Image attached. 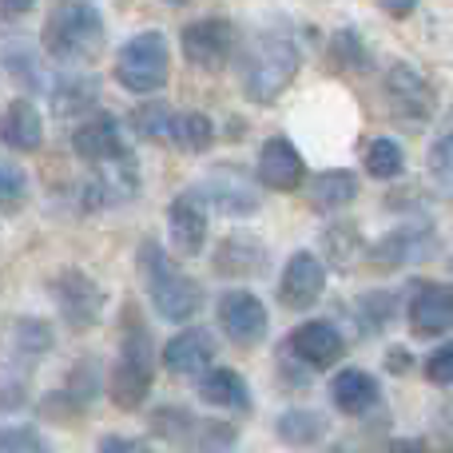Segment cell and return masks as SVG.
<instances>
[{
	"label": "cell",
	"instance_id": "8",
	"mask_svg": "<svg viewBox=\"0 0 453 453\" xmlns=\"http://www.w3.org/2000/svg\"><path fill=\"white\" fill-rule=\"evenodd\" d=\"M258 188H263V183L250 180L247 172L223 164V167H215V172H207L191 191H196L211 211L231 215V219H247V215L263 211V196H258Z\"/></svg>",
	"mask_w": 453,
	"mask_h": 453
},
{
	"label": "cell",
	"instance_id": "17",
	"mask_svg": "<svg viewBox=\"0 0 453 453\" xmlns=\"http://www.w3.org/2000/svg\"><path fill=\"white\" fill-rule=\"evenodd\" d=\"M410 330L418 338H441L453 330V287L449 282H422L406 306Z\"/></svg>",
	"mask_w": 453,
	"mask_h": 453
},
{
	"label": "cell",
	"instance_id": "33",
	"mask_svg": "<svg viewBox=\"0 0 453 453\" xmlns=\"http://www.w3.org/2000/svg\"><path fill=\"white\" fill-rule=\"evenodd\" d=\"M326 255L334 258L338 266H346V263H354L358 258V250H362V234H358V226L354 223H334L326 234Z\"/></svg>",
	"mask_w": 453,
	"mask_h": 453
},
{
	"label": "cell",
	"instance_id": "7",
	"mask_svg": "<svg viewBox=\"0 0 453 453\" xmlns=\"http://www.w3.org/2000/svg\"><path fill=\"white\" fill-rule=\"evenodd\" d=\"M48 295H52L56 306H60L64 322L76 326V330L96 326L100 314H104V306H108V290H104L88 271H80V266H64V271H56L52 279H48Z\"/></svg>",
	"mask_w": 453,
	"mask_h": 453
},
{
	"label": "cell",
	"instance_id": "32",
	"mask_svg": "<svg viewBox=\"0 0 453 453\" xmlns=\"http://www.w3.org/2000/svg\"><path fill=\"white\" fill-rule=\"evenodd\" d=\"M330 68L334 72H366L370 68V48L362 44L358 32L342 28L330 36Z\"/></svg>",
	"mask_w": 453,
	"mask_h": 453
},
{
	"label": "cell",
	"instance_id": "44",
	"mask_svg": "<svg viewBox=\"0 0 453 453\" xmlns=\"http://www.w3.org/2000/svg\"><path fill=\"white\" fill-rule=\"evenodd\" d=\"M390 453H430L422 446V441H410V438H402V441H394L390 446Z\"/></svg>",
	"mask_w": 453,
	"mask_h": 453
},
{
	"label": "cell",
	"instance_id": "45",
	"mask_svg": "<svg viewBox=\"0 0 453 453\" xmlns=\"http://www.w3.org/2000/svg\"><path fill=\"white\" fill-rule=\"evenodd\" d=\"M322 453H346V449H322Z\"/></svg>",
	"mask_w": 453,
	"mask_h": 453
},
{
	"label": "cell",
	"instance_id": "21",
	"mask_svg": "<svg viewBox=\"0 0 453 453\" xmlns=\"http://www.w3.org/2000/svg\"><path fill=\"white\" fill-rule=\"evenodd\" d=\"M330 402H334L338 414L362 418L382 402V390H378L374 374H366V370H358V366H346V370H338L334 382H330Z\"/></svg>",
	"mask_w": 453,
	"mask_h": 453
},
{
	"label": "cell",
	"instance_id": "28",
	"mask_svg": "<svg viewBox=\"0 0 453 453\" xmlns=\"http://www.w3.org/2000/svg\"><path fill=\"white\" fill-rule=\"evenodd\" d=\"M127 124H132V132L140 135V140H172L175 111L167 108L164 100H148V104H140V108L127 116Z\"/></svg>",
	"mask_w": 453,
	"mask_h": 453
},
{
	"label": "cell",
	"instance_id": "10",
	"mask_svg": "<svg viewBox=\"0 0 453 453\" xmlns=\"http://www.w3.org/2000/svg\"><path fill=\"white\" fill-rule=\"evenodd\" d=\"M180 44L188 64H196L199 72H223L239 52V32L226 16H203L180 32Z\"/></svg>",
	"mask_w": 453,
	"mask_h": 453
},
{
	"label": "cell",
	"instance_id": "15",
	"mask_svg": "<svg viewBox=\"0 0 453 453\" xmlns=\"http://www.w3.org/2000/svg\"><path fill=\"white\" fill-rule=\"evenodd\" d=\"M434 255V226L426 219H410L394 231H386L378 242H370V263L386 266V271H398V266L422 263Z\"/></svg>",
	"mask_w": 453,
	"mask_h": 453
},
{
	"label": "cell",
	"instance_id": "41",
	"mask_svg": "<svg viewBox=\"0 0 453 453\" xmlns=\"http://www.w3.org/2000/svg\"><path fill=\"white\" fill-rule=\"evenodd\" d=\"M386 366H390L394 374H410V370H414V354H410L406 346H390V350H386Z\"/></svg>",
	"mask_w": 453,
	"mask_h": 453
},
{
	"label": "cell",
	"instance_id": "39",
	"mask_svg": "<svg viewBox=\"0 0 453 453\" xmlns=\"http://www.w3.org/2000/svg\"><path fill=\"white\" fill-rule=\"evenodd\" d=\"M426 378L434 386H453V342H441L438 350L426 358Z\"/></svg>",
	"mask_w": 453,
	"mask_h": 453
},
{
	"label": "cell",
	"instance_id": "24",
	"mask_svg": "<svg viewBox=\"0 0 453 453\" xmlns=\"http://www.w3.org/2000/svg\"><path fill=\"white\" fill-rule=\"evenodd\" d=\"M326 434H330L326 414H319V410H303V406L279 414V422H274V438H279L287 449H314Z\"/></svg>",
	"mask_w": 453,
	"mask_h": 453
},
{
	"label": "cell",
	"instance_id": "14",
	"mask_svg": "<svg viewBox=\"0 0 453 453\" xmlns=\"http://www.w3.org/2000/svg\"><path fill=\"white\" fill-rule=\"evenodd\" d=\"M72 151H76L84 164L96 167H108L116 164V159L132 156V148L124 143V127H119L116 116H108V111H96V116H88L84 124L72 132Z\"/></svg>",
	"mask_w": 453,
	"mask_h": 453
},
{
	"label": "cell",
	"instance_id": "2",
	"mask_svg": "<svg viewBox=\"0 0 453 453\" xmlns=\"http://www.w3.org/2000/svg\"><path fill=\"white\" fill-rule=\"evenodd\" d=\"M135 263H140V279H143V290H148V303L159 319L164 322L196 319L199 306H203V287H199L191 274H183V266L175 263L156 239L140 242Z\"/></svg>",
	"mask_w": 453,
	"mask_h": 453
},
{
	"label": "cell",
	"instance_id": "35",
	"mask_svg": "<svg viewBox=\"0 0 453 453\" xmlns=\"http://www.w3.org/2000/svg\"><path fill=\"white\" fill-rule=\"evenodd\" d=\"M16 346L24 354H48L52 350V326L36 314H24V319H16Z\"/></svg>",
	"mask_w": 453,
	"mask_h": 453
},
{
	"label": "cell",
	"instance_id": "31",
	"mask_svg": "<svg viewBox=\"0 0 453 453\" xmlns=\"http://www.w3.org/2000/svg\"><path fill=\"white\" fill-rule=\"evenodd\" d=\"M426 172H430L434 188H438L441 196H453V116H449L446 132H441L438 140L430 143V151H426Z\"/></svg>",
	"mask_w": 453,
	"mask_h": 453
},
{
	"label": "cell",
	"instance_id": "6",
	"mask_svg": "<svg viewBox=\"0 0 453 453\" xmlns=\"http://www.w3.org/2000/svg\"><path fill=\"white\" fill-rule=\"evenodd\" d=\"M151 430L164 441H172L180 453H231L234 441H239V430L231 422L196 418L188 410H159Z\"/></svg>",
	"mask_w": 453,
	"mask_h": 453
},
{
	"label": "cell",
	"instance_id": "34",
	"mask_svg": "<svg viewBox=\"0 0 453 453\" xmlns=\"http://www.w3.org/2000/svg\"><path fill=\"white\" fill-rule=\"evenodd\" d=\"M96 370H100V362L84 358V362H76V370H72V378H68V390H64V398L76 406V414L96 398V382H100V378H96Z\"/></svg>",
	"mask_w": 453,
	"mask_h": 453
},
{
	"label": "cell",
	"instance_id": "36",
	"mask_svg": "<svg viewBox=\"0 0 453 453\" xmlns=\"http://www.w3.org/2000/svg\"><path fill=\"white\" fill-rule=\"evenodd\" d=\"M24 199H28V175H24L12 159H4V164H0V203H4V215H16V207H20Z\"/></svg>",
	"mask_w": 453,
	"mask_h": 453
},
{
	"label": "cell",
	"instance_id": "18",
	"mask_svg": "<svg viewBox=\"0 0 453 453\" xmlns=\"http://www.w3.org/2000/svg\"><path fill=\"white\" fill-rule=\"evenodd\" d=\"M211 266L219 279H258L271 271V250L255 234H226L215 247Z\"/></svg>",
	"mask_w": 453,
	"mask_h": 453
},
{
	"label": "cell",
	"instance_id": "27",
	"mask_svg": "<svg viewBox=\"0 0 453 453\" xmlns=\"http://www.w3.org/2000/svg\"><path fill=\"white\" fill-rule=\"evenodd\" d=\"M172 143L180 151H191V156H203L215 143V124L207 111H175V127H172Z\"/></svg>",
	"mask_w": 453,
	"mask_h": 453
},
{
	"label": "cell",
	"instance_id": "9",
	"mask_svg": "<svg viewBox=\"0 0 453 453\" xmlns=\"http://www.w3.org/2000/svg\"><path fill=\"white\" fill-rule=\"evenodd\" d=\"M382 96L386 108L402 124H430L438 116V92L434 84L410 64H390L382 76Z\"/></svg>",
	"mask_w": 453,
	"mask_h": 453
},
{
	"label": "cell",
	"instance_id": "5",
	"mask_svg": "<svg viewBox=\"0 0 453 453\" xmlns=\"http://www.w3.org/2000/svg\"><path fill=\"white\" fill-rule=\"evenodd\" d=\"M151 370H156V354H151L148 330L143 322L132 319V326L124 330V346H119V358L111 366L108 378V394L119 410H140L151 394Z\"/></svg>",
	"mask_w": 453,
	"mask_h": 453
},
{
	"label": "cell",
	"instance_id": "20",
	"mask_svg": "<svg viewBox=\"0 0 453 453\" xmlns=\"http://www.w3.org/2000/svg\"><path fill=\"white\" fill-rule=\"evenodd\" d=\"M215 362V338L207 326H188L164 346V370L172 374H207Z\"/></svg>",
	"mask_w": 453,
	"mask_h": 453
},
{
	"label": "cell",
	"instance_id": "12",
	"mask_svg": "<svg viewBox=\"0 0 453 453\" xmlns=\"http://www.w3.org/2000/svg\"><path fill=\"white\" fill-rule=\"evenodd\" d=\"M287 350H290V358H298L306 370L319 374V370L338 366V362H342L346 338H342V330H338L334 322L311 319V322H303V326H295L287 334Z\"/></svg>",
	"mask_w": 453,
	"mask_h": 453
},
{
	"label": "cell",
	"instance_id": "46",
	"mask_svg": "<svg viewBox=\"0 0 453 453\" xmlns=\"http://www.w3.org/2000/svg\"><path fill=\"white\" fill-rule=\"evenodd\" d=\"M172 4H188V0H172Z\"/></svg>",
	"mask_w": 453,
	"mask_h": 453
},
{
	"label": "cell",
	"instance_id": "23",
	"mask_svg": "<svg viewBox=\"0 0 453 453\" xmlns=\"http://www.w3.org/2000/svg\"><path fill=\"white\" fill-rule=\"evenodd\" d=\"M8 151H36L44 143V116L32 108L24 96L4 104V124H0Z\"/></svg>",
	"mask_w": 453,
	"mask_h": 453
},
{
	"label": "cell",
	"instance_id": "3",
	"mask_svg": "<svg viewBox=\"0 0 453 453\" xmlns=\"http://www.w3.org/2000/svg\"><path fill=\"white\" fill-rule=\"evenodd\" d=\"M104 16L92 0H60L52 8V16L44 20L40 44L52 60L60 64H76V60H92L104 48Z\"/></svg>",
	"mask_w": 453,
	"mask_h": 453
},
{
	"label": "cell",
	"instance_id": "37",
	"mask_svg": "<svg viewBox=\"0 0 453 453\" xmlns=\"http://www.w3.org/2000/svg\"><path fill=\"white\" fill-rule=\"evenodd\" d=\"M4 453H56L48 446L44 434L28 430V426H8L4 430Z\"/></svg>",
	"mask_w": 453,
	"mask_h": 453
},
{
	"label": "cell",
	"instance_id": "22",
	"mask_svg": "<svg viewBox=\"0 0 453 453\" xmlns=\"http://www.w3.org/2000/svg\"><path fill=\"white\" fill-rule=\"evenodd\" d=\"M199 402H207L211 410H226V414H250V406H255L250 386L231 366H211L199 378Z\"/></svg>",
	"mask_w": 453,
	"mask_h": 453
},
{
	"label": "cell",
	"instance_id": "4",
	"mask_svg": "<svg viewBox=\"0 0 453 453\" xmlns=\"http://www.w3.org/2000/svg\"><path fill=\"white\" fill-rule=\"evenodd\" d=\"M172 76V48L164 32H135L116 56V80L132 96H156Z\"/></svg>",
	"mask_w": 453,
	"mask_h": 453
},
{
	"label": "cell",
	"instance_id": "11",
	"mask_svg": "<svg viewBox=\"0 0 453 453\" xmlns=\"http://www.w3.org/2000/svg\"><path fill=\"white\" fill-rule=\"evenodd\" d=\"M215 311H219L223 334L242 350L258 346L266 338V330H271V314H266L263 298H255L250 290H226V295H219Z\"/></svg>",
	"mask_w": 453,
	"mask_h": 453
},
{
	"label": "cell",
	"instance_id": "16",
	"mask_svg": "<svg viewBox=\"0 0 453 453\" xmlns=\"http://www.w3.org/2000/svg\"><path fill=\"white\" fill-rule=\"evenodd\" d=\"M255 180L266 191H298L306 180V164L298 156V148L287 135H271L258 148V164H255Z\"/></svg>",
	"mask_w": 453,
	"mask_h": 453
},
{
	"label": "cell",
	"instance_id": "25",
	"mask_svg": "<svg viewBox=\"0 0 453 453\" xmlns=\"http://www.w3.org/2000/svg\"><path fill=\"white\" fill-rule=\"evenodd\" d=\"M358 199V175L346 172V167H330V172H319L311 183V207L314 211H342L346 203Z\"/></svg>",
	"mask_w": 453,
	"mask_h": 453
},
{
	"label": "cell",
	"instance_id": "26",
	"mask_svg": "<svg viewBox=\"0 0 453 453\" xmlns=\"http://www.w3.org/2000/svg\"><path fill=\"white\" fill-rule=\"evenodd\" d=\"M100 100V80L84 76V72H72V76H60L52 88V108L60 116H88Z\"/></svg>",
	"mask_w": 453,
	"mask_h": 453
},
{
	"label": "cell",
	"instance_id": "13",
	"mask_svg": "<svg viewBox=\"0 0 453 453\" xmlns=\"http://www.w3.org/2000/svg\"><path fill=\"white\" fill-rule=\"evenodd\" d=\"M322 295H326V263L314 250H295L282 266L279 303L287 311H311Z\"/></svg>",
	"mask_w": 453,
	"mask_h": 453
},
{
	"label": "cell",
	"instance_id": "19",
	"mask_svg": "<svg viewBox=\"0 0 453 453\" xmlns=\"http://www.w3.org/2000/svg\"><path fill=\"white\" fill-rule=\"evenodd\" d=\"M203 199L196 191H183V196L172 199L167 207V234H172L175 250L188 258L203 255V242H207V211H203Z\"/></svg>",
	"mask_w": 453,
	"mask_h": 453
},
{
	"label": "cell",
	"instance_id": "38",
	"mask_svg": "<svg viewBox=\"0 0 453 453\" xmlns=\"http://www.w3.org/2000/svg\"><path fill=\"white\" fill-rule=\"evenodd\" d=\"M4 64H8V72H12V76H20V80H32V88H48V80H44V72H40L36 56L20 52V48H8Z\"/></svg>",
	"mask_w": 453,
	"mask_h": 453
},
{
	"label": "cell",
	"instance_id": "29",
	"mask_svg": "<svg viewBox=\"0 0 453 453\" xmlns=\"http://www.w3.org/2000/svg\"><path fill=\"white\" fill-rule=\"evenodd\" d=\"M362 164H366V172L374 175V180H398L402 172H406V151H402L398 140H370L366 143V156H362Z\"/></svg>",
	"mask_w": 453,
	"mask_h": 453
},
{
	"label": "cell",
	"instance_id": "42",
	"mask_svg": "<svg viewBox=\"0 0 453 453\" xmlns=\"http://www.w3.org/2000/svg\"><path fill=\"white\" fill-rule=\"evenodd\" d=\"M378 8H382L386 16H394V20H406V16L418 8V0H378Z\"/></svg>",
	"mask_w": 453,
	"mask_h": 453
},
{
	"label": "cell",
	"instance_id": "47",
	"mask_svg": "<svg viewBox=\"0 0 453 453\" xmlns=\"http://www.w3.org/2000/svg\"><path fill=\"white\" fill-rule=\"evenodd\" d=\"M438 453H453V449H438Z\"/></svg>",
	"mask_w": 453,
	"mask_h": 453
},
{
	"label": "cell",
	"instance_id": "1",
	"mask_svg": "<svg viewBox=\"0 0 453 453\" xmlns=\"http://www.w3.org/2000/svg\"><path fill=\"white\" fill-rule=\"evenodd\" d=\"M303 48L290 24H266L239 52V92L250 104H274L298 76Z\"/></svg>",
	"mask_w": 453,
	"mask_h": 453
},
{
	"label": "cell",
	"instance_id": "30",
	"mask_svg": "<svg viewBox=\"0 0 453 453\" xmlns=\"http://www.w3.org/2000/svg\"><path fill=\"white\" fill-rule=\"evenodd\" d=\"M394 306H398L394 290H366L354 298V319L362 322L366 334H374V330H386V322L394 319Z\"/></svg>",
	"mask_w": 453,
	"mask_h": 453
},
{
	"label": "cell",
	"instance_id": "40",
	"mask_svg": "<svg viewBox=\"0 0 453 453\" xmlns=\"http://www.w3.org/2000/svg\"><path fill=\"white\" fill-rule=\"evenodd\" d=\"M96 453H151V446L140 438H127V434H108V438H100Z\"/></svg>",
	"mask_w": 453,
	"mask_h": 453
},
{
	"label": "cell",
	"instance_id": "43",
	"mask_svg": "<svg viewBox=\"0 0 453 453\" xmlns=\"http://www.w3.org/2000/svg\"><path fill=\"white\" fill-rule=\"evenodd\" d=\"M32 4L36 0H0V8H4V20H16V16H28Z\"/></svg>",
	"mask_w": 453,
	"mask_h": 453
}]
</instances>
